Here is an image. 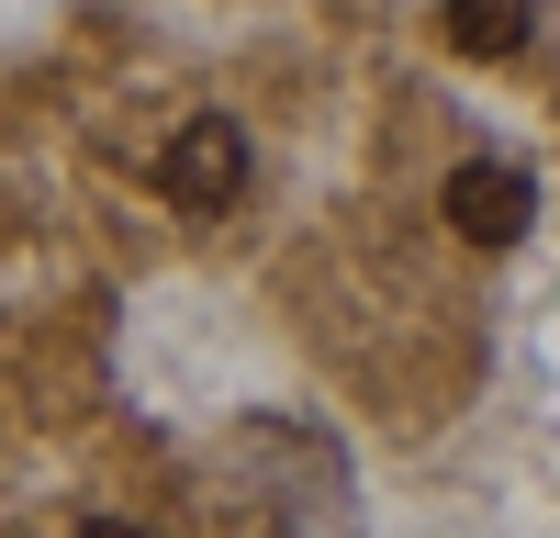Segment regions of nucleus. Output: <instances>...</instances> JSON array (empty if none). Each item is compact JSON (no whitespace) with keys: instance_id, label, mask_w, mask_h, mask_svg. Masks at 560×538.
Instances as JSON below:
<instances>
[{"instance_id":"1","label":"nucleus","mask_w":560,"mask_h":538,"mask_svg":"<svg viewBox=\"0 0 560 538\" xmlns=\"http://www.w3.org/2000/svg\"><path fill=\"white\" fill-rule=\"evenodd\" d=\"M158 191L179 202V213H224L247 191V134L224 124V113H191L168 134V157H158Z\"/></svg>"},{"instance_id":"2","label":"nucleus","mask_w":560,"mask_h":538,"mask_svg":"<svg viewBox=\"0 0 560 538\" xmlns=\"http://www.w3.org/2000/svg\"><path fill=\"white\" fill-rule=\"evenodd\" d=\"M527 213H538V202H527V168H504V157H471V168L448 179V224H459L471 247H516Z\"/></svg>"},{"instance_id":"3","label":"nucleus","mask_w":560,"mask_h":538,"mask_svg":"<svg viewBox=\"0 0 560 538\" xmlns=\"http://www.w3.org/2000/svg\"><path fill=\"white\" fill-rule=\"evenodd\" d=\"M538 34V0H448V45L459 57H516Z\"/></svg>"},{"instance_id":"4","label":"nucleus","mask_w":560,"mask_h":538,"mask_svg":"<svg viewBox=\"0 0 560 538\" xmlns=\"http://www.w3.org/2000/svg\"><path fill=\"white\" fill-rule=\"evenodd\" d=\"M79 538H147V527H124V516H90V527H79Z\"/></svg>"}]
</instances>
